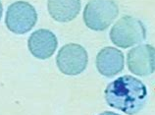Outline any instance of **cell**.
Wrapping results in <instances>:
<instances>
[{
	"label": "cell",
	"instance_id": "6da1fadb",
	"mask_svg": "<svg viewBox=\"0 0 155 115\" xmlns=\"http://www.w3.org/2000/svg\"><path fill=\"white\" fill-rule=\"evenodd\" d=\"M104 96L109 106L133 115L144 106L147 100V90L137 78L122 76L107 86Z\"/></svg>",
	"mask_w": 155,
	"mask_h": 115
},
{
	"label": "cell",
	"instance_id": "7a4b0ae2",
	"mask_svg": "<svg viewBox=\"0 0 155 115\" xmlns=\"http://www.w3.org/2000/svg\"><path fill=\"white\" fill-rule=\"evenodd\" d=\"M119 8L114 0H89L84 11V21L91 30L104 31L117 18Z\"/></svg>",
	"mask_w": 155,
	"mask_h": 115
},
{
	"label": "cell",
	"instance_id": "3957f363",
	"mask_svg": "<svg viewBox=\"0 0 155 115\" xmlns=\"http://www.w3.org/2000/svg\"><path fill=\"white\" fill-rule=\"evenodd\" d=\"M146 30L140 20L132 16H124L112 27L110 39L115 46L128 48L144 40Z\"/></svg>",
	"mask_w": 155,
	"mask_h": 115
},
{
	"label": "cell",
	"instance_id": "277c9868",
	"mask_svg": "<svg viewBox=\"0 0 155 115\" xmlns=\"http://www.w3.org/2000/svg\"><path fill=\"white\" fill-rule=\"evenodd\" d=\"M38 21L35 7L26 1H17L8 7L5 24L14 34L24 35L30 32Z\"/></svg>",
	"mask_w": 155,
	"mask_h": 115
},
{
	"label": "cell",
	"instance_id": "5b68a950",
	"mask_svg": "<svg viewBox=\"0 0 155 115\" xmlns=\"http://www.w3.org/2000/svg\"><path fill=\"white\" fill-rule=\"evenodd\" d=\"M88 56L87 50L80 44L70 43L61 47L56 57L59 70L65 75H79L87 68Z\"/></svg>",
	"mask_w": 155,
	"mask_h": 115
},
{
	"label": "cell",
	"instance_id": "8992f818",
	"mask_svg": "<svg viewBox=\"0 0 155 115\" xmlns=\"http://www.w3.org/2000/svg\"><path fill=\"white\" fill-rule=\"evenodd\" d=\"M129 70L137 76L145 77L155 72V47L140 44L130 49L127 56Z\"/></svg>",
	"mask_w": 155,
	"mask_h": 115
},
{
	"label": "cell",
	"instance_id": "52a82bcc",
	"mask_svg": "<svg viewBox=\"0 0 155 115\" xmlns=\"http://www.w3.org/2000/svg\"><path fill=\"white\" fill-rule=\"evenodd\" d=\"M58 42L56 36L49 30H38L28 38V46L32 55L38 59H47L56 50Z\"/></svg>",
	"mask_w": 155,
	"mask_h": 115
},
{
	"label": "cell",
	"instance_id": "ba28073f",
	"mask_svg": "<svg viewBox=\"0 0 155 115\" xmlns=\"http://www.w3.org/2000/svg\"><path fill=\"white\" fill-rule=\"evenodd\" d=\"M98 72L105 77H113L124 69V54L114 47H105L96 57Z\"/></svg>",
	"mask_w": 155,
	"mask_h": 115
},
{
	"label": "cell",
	"instance_id": "9c48e42d",
	"mask_svg": "<svg viewBox=\"0 0 155 115\" xmlns=\"http://www.w3.org/2000/svg\"><path fill=\"white\" fill-rule=\"evenodd\" d=\"M81 0H48L50 16L57 22L66 23L74 20L80 13Z\"/></svg>",
	"mask_w": 155,
	"mask_h": 115
},
{
	"label": "cell",
	"instance_id": "30bf717a",
	"mask_svg": "<svg viewBox=\"0 0 155 115\" xmlns=\"http://www.w3.org/2000/svg\"><path fill=\"white\" fill-rule=\"evenodd\" d=\"M99 115H120V114L114 113V112H111V111H105V112H102V113H100Z\"/></svg>",
	"mask_w": 155,
	"mask_h": 115
},
{
	"label": "cell",
	"instance_id": "8fae6325",
	"mask_svg": "<svg viewBox=\"0 0 155 115\" xmlns=\"http://www.w3.org/2000/svg\"><path fill=\"white\" fill-rule=\"evenodd\" d=\"M2 13H3V7H2V4L0 2V19L2 17Z\"/></svg>",
	"mask_w": 155,
	"mask_h": 115
}]
</instances>
